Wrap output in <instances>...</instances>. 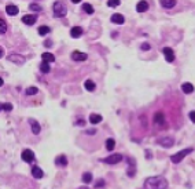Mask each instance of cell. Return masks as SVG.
Returning a JSON list of instances; mask_svg holds the SVG:
<instances>
[{"mask_svg": "<svg viewBox=\"0 0 195 189\" xmlns=\"http://www.w3.org/2000/svg\"><path fill=\"white\" fill-rule=\"evenodd\" d=\"M144 189H168V181L164 177H148L143 184Z\"/></svg>", "mask_w": 195, "mask_h": 189, "instance_id": "1", "label": "cell"}, {"mask_svg": "<svg viewBox=\"0 0 195 189\" xmlns=\"http://www.w3.org/2000/svg\"><path fill=\"white\" fill-rule=\"evenodd\" d=\"M52 10H54V15L56 18H63L66 14H68V8L66 6L63 4L62 2H55L52 6Z\"/></svg>", "mask_w": 195, "mask_h": 189, "instance_id": "2", "label": "cell"}, {"mask_svg": "<svg viewBox=\"0 0 195 189\" xmlns=\"http://www.w3.org/2000/svg\"><path fill=\"white\" fill-rule=\"evenodd\" d=\"M193 148H185L183 150H180V152H177V153H175V155H172L171 156V162L172 163H175V164H177V163H180L181 160H183L187 155H190V153H193Z\"/></svg>", "mask_w": 195, "mask_h": 189, "instance_id": "3", "label": "cell"}, {"mask_svg": "<svg viewBox=\"0 0 195 189\" xmlns=\"http://www.w3.org/2000/svg\"><path fill=\"white\" fill-rule=\"evenodd\" d=\"M122 159H124V156L121 155V153H114V155H110L104 159H100V162L106 163V164H117V163H120Z\"/></svg>", "mask_w": 195, "mask_h": 189, "instance_id": "4", "label": "cell"}, {"mask_svg": "<svg viewBox=\"0 0 195 189\" xmlns=\"http://www.w3.org/2000/svg\"><path fill=\"white\" fill-rule=\"evenodd\" d=\"M126 163H128V170H126V174H128V177H135V174H136V162L133 160L132 158H126Z\"/></svg>", "mask_w": 195, "mask_h": 189, "instance_id": "5", "label": "cell"}, {"mask_svg": "<svg viewBox=\"0 0 195 189\" xmlns=\"http://www.w3.org/2000/svg\"><path fill=\"white\" fill-rule=\"evenodd\" d=\"M157 142H158V145L164 146V148H171V146L175 145V138L173 137H162Z\"/></svg>", "mask_w": 195, "mask_h": 189, "instance_id": "6", "label": "cell"}, {"mask_svg": "<svg viewBox=\"0 0 195 189\" xmlns=\"http://www.w3.org/2000/svg\"><path fill=\"white\" fill-rule=\"evenodd\" d=\"M21 158H22V160H24V162H26V163H33V160H34V153L32 152L30 149H25L24 152H22Z\"/></svg>", "mask_w": 195, "mask_h": 189, "instance_id": "7", "label": "cell"}, {"mask_svg": "<svg viewBox=\"0 0 195 189\" xmlns=\"http://www.w3.org/2000/svg\"><path fill=\"white\" fill-rule=\"evenodd\" d=\"M162 53H164L165 59L168 61V62H173L175 61V53H173V50H172L171 47H165V49L162 50Z\"/></svg>", "mask_w": 195, "mask_h": 189, "instance_id": "8", "label": "cell"}, {"mask_svg": "<svg viewBox=\"0 0 195 189\" xmlns=\"http://www.w3.org/2000/svg\"><path fill=\"white\" fill-rule=\"evenodd\" d=\"M87 58H88V55L85 53H81V51H73L72 53V59L73 61L80 62V61H85Z\"/></svg>", "mask_w": 195, "mask_h": 189, "instance_id": "9", "label": "cell"}, {"mask_svg": "<svg viewBox=\"0 0 195 189\" xmlns=\"http://www.w3.org/2000/svg\"><path fill=\"white\" fill-rule=\"evenodd\" d=\"M8 61H11V62H15V64H24L25 62V57L20 55V54H10L8 55Z\"/></svg>", "mask_w": 195, "mask_h": 189, "instance_id": "10", "label": "cell"}, {"mask_svg": "<svg viewBox=\"0 0 195 189\" xmlns=\"http://www.w3.org/2000/svg\"><path fill=\"white\" fill-rule=\"evenodd\" d=\"M81 35H82V28L81 26H73L72 29H70V36H72L73 39H78Z\"/></svg>", "mask_w": 195, "mask_h": 189, "instance_id": "11", "label": "cell"}, {"mask_svg": "<svg viewBox=\"0 0 195 189\" xmlns=\"http://www.w3.org/2000/svg\"><path fill=\"white\" fill-rule=\"evenodd\" d=\"M147 10H148V3H147L146 0H140V2L136 4V11L137 12H144Z\"/></svg>", "mask_w": 195, "mask_h": 189, "instance_id": "12", "label": "cell"}, {"mask_svg": "<svg viewBox=\"0 0 195 189\" xmlns=\"http://www.w3.org/2000/svg\"><path fill=\"white\" fill-rule=\"evenodd\" d=\"M154 123L158 124V126H162V124H165V116L162 112H158V113L154 115Z\"/></svg>", "mask_w": 195, "mask_h": 189, "instance_id": "13", "label": "cell"}, {"mask_svg": "<svg viewBox=\"0 0 195 189\" xmlns=\"http://www.w3.org/2000/svg\"><path fill=\"white\" fill-rule=\"evenodd\" d=\"M111 22L118 24V25H122L124 22H125V18H124L122 14H113L111 15Z\"/></svg>", "mask_w": 195, "mask_h": 189, "instance_id": "14", "label": "cell"}, {"mask_svg": "<svg viewBox=\"0 0 195 189\" xmlns=\"http://www.w3.org/2000/svg\"><path fill=\"white\" fill-rule=\"evenodd\" d=\"M36 20H37L36 15H24V17H22V22L26 25H33L34 22H36Z\"/></svg>", "mask_w": 195, "mask_h": 189, "instance_id": "15", "label": "cell"}, {"mask_svg": "<svg viewBox=\"0 0 195 189\" xmlns=\"http://www.w3.org/2000/svg\"><path fill=\"white\" fill-rule=\"evenodd\" d=\"M32 175H33L34 178H43V175H44V172H43V170H41L39 166H34L33 168H32Z\"/></svg>", "mask_w": 195, "mask_h": 189, "instance_id": "16", "label": "cell"}, {"mask_svg": "<svg viewBox=\"0 0 195 189\" xmlns=\"http://www.w3.org/2000/svg\"><path fill=\"white\" fill-rule=\"evenodd\" d=\"M102 120H103V117H102L100 115H98V113L89 115V123L91 124H98V123H100Z\"/></svg>", "mask_w": 195, "mask_h": 189, "instance_id": "17", "label": "cell"}, {"mask_svg": "<svg viewBox=\"0 0 195 189\" xmlns=\"http://www.w3.org/2000/svg\"><path fill=\"white\" fill-rule=\"evenodd\" d=\"M6 12H7L8 15H17L18 12H20V8L17 7V6H12V4H10V6H7V7H6Z\"/></svg>", "mask_w": 195, "mask_h": 189, "instance_id": "18", "label": "cell"}, {"mask_svg": "<svg viewBox=\"0 0 195 189\" xmlns=\"http://www.w3.org/2000/svg\"><path fill=\"white\" fill-rule=\"evenodd\" d=\"M159 3L164 8H173L176 6V0H159Z\"/></svg>", "mask_w": 195, "mask_h": 189, "instance_id": "19", "label": "cell"}, {"mask_svg": "<svg viewBox=\"0 0 195 189\" xmlns=\"http://www.w3.org/2000/svg\"><path fill=\"white\" fill-rule=\"evenodd\" d=\"M29 123H30V126H32V131H33V134H36V135H37V134L40 133V130H41L40 129V124L37 123L34 119H29Z\"/></svg>", "mask_w": 195, "mask_h": 189, "instance_id": "20", "label": "cell"}, {"mask_svg": "<svg viewBox=\"0 0 195 189\" xmlns=\"http://www.w3.org/2000/svg\"><path fill=\"white\" fill-rule=\"evenodd\" d=\"M181 90H183L184 94H191V92H194V86L191 83H183L181 84Z\"/></svg>", "mask_w": 195, "mask_h": 189, "instance_id": "21", "label": "cell"}, {"mask_svg": "<svg viewBox=\"0 0 195 189\" xmlns=\"http://www.w3.org/2000/svg\"><path fill=\"white\" fill-rule=\"evenodd\" d=\"M41 58H43V62H47V64L55 61V57H54V54H51V53H43Z\"/></svg>", "mask_w": 195, "mask_h": 189, "instance_id": "22", "label": "cell"}, {"mask_svg": "<svg viewBox=\"0 0 195 189\" xmlns=\"http://www.w3.org/2000/svg\"><path fill=\"white\" fill-rule=\"evenodd\" d=\"M55 163H56L58 166H62V167H65V166H68V158H66L65 155H60V156H58V158H56Z\"/></svg>", "mask_w": 195, "mask_h": 189, "instance_id": "23", "label": "cell"}, {"mask_svg": "<svg viewBox=\"0 0 195 189\" xmlns=\"http://www.w3.org/2000/svg\"><path fill=\"white\" fill-rule=\"evenodd\" d=\"M92 181H94V177H92L91 172H84L82 174V182L84 184H91Z\"/></svg>", "mask_w": 195, "mask_h": 189, "instance_id": "24", "label": "cell"}, {"mask_svg": "<svg viewBox=\"0 0 195 189\" xmlns=\"http://www.w3.org/2000/svg\"><path fill=\"white\" fill-rule=\"evenodd\" d=\"M84 87H85V90H88V91H94V90L96 88V86H95V83L92 82V80H87V82L84 83Z\"/></svg>", "mask_w": 195, "mask_h": 189, "instance_id": "25", "label": "cell"}, {"mask_svg": "<svg viewBox=\"0 0 195 189\" xmlns=\"http://www.w3.org/2000/svg\"><path fill=\"white\" fill-rule=\"evenodd\" d=\"M82 10L87 12V14H94V7H92L89 3H84V4H82Z\"/></svg>", "mask_w": 195, "mask_h": 189, "instance_id": "26", "label": "cell"}, {"mask_svg": "<svg viewBox=\"0 0 195 189\" xmlns=\"http://www.w3.org/2000/svg\"><path fill=\"white\" fill-rule=\"evenodd\" d=\"M40 70H41V73H48L50 70H51L50 64H47V62H41V65H40Z\"/></svg>", "mask_w": 195, "mask_h": 189, "instance_id": "27", "label": "cell"}, {"mask_svg": "<svg viewBox=\"0 0 195 189\" xmlns=\"http://www.w3.org/2000/svg\"><path fill=\"white\" fill-rule=\"evenodd\" d=\"M114 146H116V141H114L113 138H109L106 141V149L107 150H113Z\"/></svg>", "mask_w": 195, "mask_h": 189, "instance_id": "28", "label": "cell"}, {"mask_svg": "<svg viewBox=\"0 0 195 189\" xmlns=\"http://www.w3.org/2000/svg\"><path fill=\"white\" fill-rule=\"evenodd\" d=\"M50 28L46 26V25H41V26L39 28V35H41V36H46L47 33H50Z\"/></svg>", "mask_w": 195, "mask_h": 189, "instance_id": "29", "label": "cell"}, {"mask_svg": "<svg viewBox=\"0 0 195 189\" xmlns=\"http://www.w3.org/2000/svg\"><path fill=\"white\" fill-rule=\"evenodd\" d=\"M39 92V90H37V87H28L26 90H25V94L26 95H34Z\"/></svg>", "mask_w": 195, "mask_h": 189, "instance_id": "30", "label": "cell"}, {"mask_svg": "<svg viewBox=\"0 0 195 189\" xmlns=\"http://www.w3.org/2000/svg\"><path fill=\"white\" fill-rule=\"evenodd\" d=\"M6 31H7V24L4 20H0V35L6 33Z\"/></svg>", "mask_w": 195, "mask_h": 189, "instance_id": "31", "label": "cell"}, {"mask_svg": "<svg viewBox=\"0 0 195 189\" xmlns=\"http://www.w3.org/2000/svg\"><path fill=\"white\" fill-rule=\"evenodd\" d=\"M121 0H107V6L109 7H117V6H120Z\"/></svg>", "mask_w": 195, "mask_h": 189, "instance_id": "32", "label": "cell"}, {"mask_svg": "<svg viewBox=\"0 0 195 189\" xmlns=\"http://www.w3.org/2000/svg\"><path fill=\"white\" fill-rule=\"evenodd\" d=\"M29 8L32 11H37V12H40L41 11V7L39 4H36V3H32V4H29Z\"/></svg>", "mask_w": 195, "mask_h": 189, "instance_id": "33", "label": "cell"}, {"mask_svg": "<svg viewBox=\"0 0 195 189\" xmlns=\"http://www.w3.org/2000/svg\"><path fill=\"white\" fill-rule=\"evenodd\" d=\"M2 109H3V111L10 112V111H12V105H11V104H8V102H6V104H2Z\"/></svg>", "mask_w": 195, "mask_h": 189, "instance_id": "34", "label": "cell"}, {"mask_svg": "<svg viewBox=\"0 0 195 189\" xmlns=\"http://www.w3.org/2000/svg\"><path fill=\"white\" fill-rule=\"evenodd\" d=\"M106 185V182H104V179H98L96 182H95V188H102Z\"/></svg>", "mask_w": 195, "mask_h": 189, "instance_id": "35", "label": "cell"}, {"mask_svg": "<svg viewBox=\"0 0 195 189\" xmlns=\"http://www.w3.org/2000/svg\"><path fill=\"white\" fill-rule=\"evenodd\" d=\"M140 49H142L143 51H148L150 49H151V46H150V44H148V43H143V44H142V46H140Z\"/></svg>", "mask_w": 195, "mask_h": 189, "instance_id": "36", "label": "cell"}, {"mask_svg": "<svg viewBox=\"0 0 195 189\" xmlns=\"http://www.w3.org/2000/svg\"><path fill=\"white\" fill-rule=\"evenodd\" d=\"M188 117H190V120L193 121V123H195V111H191L190 113H188Z\"/></svg>", "mask_w": 195, "mask_h": 189, "instance_id": "37", "label": "cell"}, {"mask_svg": "<svg viewBox=\"0 0 195 189\" xmlns=\"http://www.w3.org/2000/svg\"><path fill=\"white\" fill-rule=\"evenodd\" d=\"M144 155H146V158H147V159H151V158H153V153L150 152V150H146Z\"/></svg>", "mask_w": 195, "mask_h": 189, "instance_id": "38", "label": "cell"}, {"mask_svg": "<svg viewBox=\"0 0 195 189\" xmlns=\"http://www.w3.org/2000/svg\"><path fill=\"white\" fill-rule=\"evenodd\" d=\"M3 55H4V50H3V49H2V47H0V58H2V57H3Z\"/></svg>", "mask_w": 195, "mask_h": 189, "instance_id": "39", "label": "cell"}, {"mask_svg": "<svg viewBox=\"0 0 195 189\" xmlns=\"http://www.w3.org/2000/svg\"><path fill=\"white\" fill-rule=\"evenodd\" d=\"M95 133H96V130H89L88 131V134H95Z\"/></svg>", "mask_w": 195, "mask_h": 189, "instance_id": "40", "label": "cell"}, {"mask_svg": "<svg viewBox=\"0 0 195 189\" xmlns=\"http://www.w3.org/2000/svg\"><path fill=\"white\" fill-rule=\"evenodd\" d=\"M2 86H3V79L0 78V87H2Z\"/></svg>", "mask_w": 195, "mask_h": 189, "instance_id": "41", "label": "cell"}, {"mask_svg": "<svg viewBox=\"0 0 195 189\" xmlns=\"http://www.w3.org/2000/svg\"><path fill=\"white\" fill-rule=\"evenodd\" d=\"M72 2H73V3H80L81 0H72Z\"/></svg>", "mask_w": 195, "mask_h": 189, "instance_id": "42", "label": "cell"}, {"mask_svg": "<svg viewBox=\"0 0 195 189\" xmlns=\"http://www.w3.org/2000/svg\"><path fill=\"white\" fill-rule=\"evenodd\" d=\"M80 189H88V188H85V187H84V188H80Z\"/></svg>", "mask_w": 195, "mask_h": 189, "instance_id": "43", "label": "cell"}, {"mask_svg": "<svg viewBox=\"0 0 195 189\" xmlns=\"http://www.w3.org/2000/svg\"><path fill=\"white\" fill-rule=\"evenodd\" d=\"M0 109H2V104H0Z\"/></svg>", "mask_w": 195, "mask_h": 189, "instance_id": "44", "label": "cell"}]
</instances>
